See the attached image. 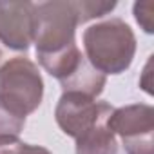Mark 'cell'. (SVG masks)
Instances as JSON below:
<instances>
[{
    "mask_svg": "<svg viewBox=\"0 0 154 154\" xmlns=\"http://www.w3.org/2000/svg\"><path fill=\"white\" fill-rule=\"evenodd\" d=\"M24 125L26 118L17 116L15 112H11L0 103V141L18 138V134L24 131Z\"/></svg>",
    "mask_w": 154,
    "mask_h": 154,
    "instance_id": "cell-10",
    "label": "cell"
},
{
    "mask_svg": "<svg viewBox=\"0 0 154 154\" xmlns=\"http://www.w3.org/2000/svg\"><path fill=\"white\" fill-rule=\"evenodd\" d=\"M105 123L122 140L127 154H152L154 109L150 105L134 103L112 109Z\"/></svg>",
    "mask_w": 154,
    "mask_h": 154,
    "instance_id": "cell-4",
    "label": "cell"
},
{
    "mask_svg": "<svg viewBox=\"0 0 154 154\" xmlns=\"http://www.w3.org/2000/svg\"><path fill=\"white\" fill-rule=\"evenodd\" d=\"M0 154H51V152L44 147L29 145V143H24L18 138H15V140L0 141Z\"/></svg>",
    "mask_w": 154,
    "mask_h": 154,
    "instance_id": "cell-11",
    "label": "cell"
},
{
    "mask_svg": "<svg viewBox=\"0 0 154 154\" xmlns=\"http://www.w3.org/2000/svg\"><path fill=\"white\" fill-rule=\"evenodd\" d=\"M0 56H2V53H0Z\"/></svg>",
    "mask_w": 154,
    "mask_h": 154,
    "instance_id": "cell-13",
    "label": "cell"
},
{
    "mask_svg": "<svg viewBox=\"0 0 154 154\" xmlns=\"http://www.w3.org/2000/svg\"><path fill=\"white\" fill-rule=\"evenodd\" d=\"M78 26V15L69 0L36 4L33 36V44L36 45V58L51 56L74 47V33Z\"/></svg>",
    "mask_w": 154,
    "mask_h": 154,
    "instance_id": "cell-3",
    "label": "cell"
},
{
    "mask_svg": "<svg viewBox=\"0 0 154 154\" xmlns=\"http://www.w3.org/2000/svg\"><path fill=\"white\" fill-rule=\"evenodd\" d=\"M107 120L96 123L76 138V154H118L116 136L109 131Z\"/></svg>",
    "mask_w": 154,
    "mask_h": 154,
    "instance_id": "cell-8",
    "label": "cell"
},
{
    "mask_svg": "<svg viewBox=\"0 0 154 154\" xmlns=\"http://www.w3.org/2000/svg\"><path fill=\"white\" fill-rule=\"evenodd\" d=\"M44 98V80L29 58H11L0 67V103L20 118L38 109Z\"/></svg>",
    "mask_w": 154,
    "mask_h": 154,
    "instance_id": "cell-2",
    "label": "cell"
},
{
    "mask_svg": "<svg viewBox=\"0 0 154 154\" xmlns=\"http://www.w3.org/2000/svg\"><path fill=\"white\" fill-rule=\"evenodd\" d=\"M112 107L80 93H63L56 103L54 118L58 127L71 138H78L96 123L109 118Z\"/></svg>",
    "mask_w": 154,
    "mask_h": 154,
    "instance_id": "cell-5",
    "label": "cell"
},
{
    "mask_svg": "<svg viewBox=\"0 0 154 154\" xmlns=\"http://www.w3.org/2000/svg\"><path fill=\"white\" fill-rule=\"evenodd\" d=\"M74 11L78 15V24H85L93 18H100L116 8V2H98V0H74Z\"/></svg>",
    "mask_w": 154,
    "mask_h": 154,
    "instance_id": "cell-9",
    "label": "cell"
},
{
    "mask_svg": "<svg viewBox=\"0 0 154 154\" xmlns=\"http://www.w3.org/2000/svg\"><path fill=\"white\" fill-rule=\"evenodd\" d=\"M154 2H136L134 18L145 33H154Z\"/></svg>",
    "mask_w": 154,
    "mask_h": 154,
    "instance_id": "cell-12",
    "label": "cell"
},
{
    "mask_svg": "<svg viewBox=\"0 0 154 154\" xmlns=\"http://www.w3.org/2000/svg\"><path fill=\"white\" fill-rule=\"evenodd\" d=\"M105 74H102L100 71H96L89 62L87 58L84 56V60L80 62V65L76 67L65 80L60 82L63 93H80V94H85L89 98H98L105 87Z\"/></svg>",
    "mask_w": 154,
    "mask_h": 154,
    "instance_id": "cell-7",
    "label": "cell"
},
{
    "mask_svg": "<svg viewBox=\"0 0 154 154\" xmlns=\"http://www.w3.org/2000/svg\"><path fill=\"white\" fill-rule=\"evenodd\" d=\"M84 51L87 62L102 74H120L132 63L136 36L122 18H111L84 31Z\"/></svg>",
    "mask_w": 154,
    "mask_h": 154,
    "instance_id": "cell-1",
    "label": "cell"
},
{
    "mask_svg": "<svg viewBox=\"0 0 154 154\" xmlns=\"http://www.w3.org/2000/svg\"><path fill=\"white\" fill-rule=\"evenodd\" d=\"M36 4L0 0V42L13 51H27L35 36Z\"/></svg>",
    "mask_w": 154,
    "mask_h": 154,
    "instance_id": "cell-6",
    "label": "cell"
}]
</instances>
